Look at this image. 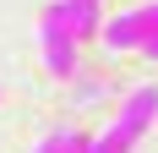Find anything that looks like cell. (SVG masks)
<instances>
[{"label":"cell","mask_w":158,"mask_h":153,"mask_svg":"<svg viewBox=\"0 0 158 153\" xmlns=\"http://www.w3.org/2000/svg\"><path fill=\"white\" fill-rule=\"evenodd\" d=\"M153 120H158V82H142V88L120 104V115L109 120V131H104V137H87V153H131L147 137Z\"/></svg>","instance_id":"obj_1"},{"label":"cell","mask_w":158,"mask_h":153,"mask_svg":"<svg viewBox=\"0 0 158 153\" xmlns=\"http://www.w3.org/2000/svg\"><path fill=\"white\" fill-rule=\"evenodd\" d=\"M38 44H44V66L55 76H77V33L65 22V6H44L38 11Z\"/></svg>","instance_id":"obj_2"},{"label":"cell","mask_w":158,"mask_h":153,"mask_svg":"<svg viewBox=\"0 0 158 153\" xmlns=\"http://www.w3.org/2000/svg\"><path fill=\"white\" fill-rule=\"evenodd\" d=\"M153 33H158V0H147V6H131V11L109 16V22H98V38H104L114 55H126V49H142Z\"/></svg>","instance_id":"obj_3"},{"label":"cell","mask_w":158,"mask_h":153,"mask_svg":"<svg viewBox=\"0 0 158 153\" xmlns=\"http://www.w3.org/2000/svg\"><path fill=\"white\" fill-rule=\"evenodd\" d=\"M60 6H65V22H71V33H77V44L98 33V22H104L98 0H60Z\"/></svg>","instance_id":"obj_4"},{"label":"cell","mask_w":158,"mask_h":153,"mask_svg":"<svg viewBox=\"0 0 158 153\" xmlns=\"http://www.w3.org/2000/svg\"><path fill=\"white\" fill-rule=\"evenodd\" d=\"M55 137H60L55 153H87V131H55Z\"/></svg>","instance_id":"obj_5"},{"label":"cell","mask_w":158,"mask_h":153,"mask_svg":"<svg viewBox=\"0 0 158 153\" xmlns=\"http://www.w3.org/2000/svg\"><path fill=\"white\" fill-rule=\"evenodd\" d=\"M55 148H60V137H44L38 148H33V153H55Z\"/></svg>","instance_id":"obj_6"},{"label":"cell","mask_w":158,"mask_h":153,"mask_svg":"<svg viewBox=\"0 0 158 153\" xmlns=\"http://www.w3.org/2000/svg\"><path fill=\"white\" fill-rule=\"evenodd\" d=\"M142 55H147V60H158V33H153V38L142 44Z\"/></svg>","instance_id":"obj_7"}]
</instances>
